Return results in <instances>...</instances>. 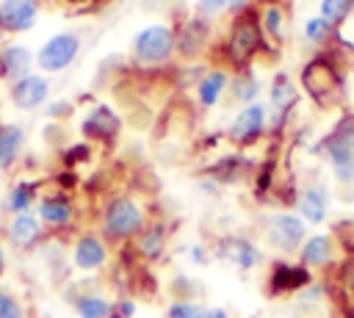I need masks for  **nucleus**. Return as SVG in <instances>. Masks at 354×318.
I'll return each instance as SVG.
<instances>
[{"mask_svg": "<svg viewBox=\"0 0 354 318\" xmlns=\"http://www.w3.org/2000/svg\"><path fill=\"white\" fill-rule=\"evenodd\" d=\"M141 224H144L141 207L130 196H116L105 207L102 227H105V235H111V238H130L141 230Z\"/></svg>", "mask_w": 354, "mask_h": 318, "instance_id": "f257e3e1", "label": "nucleus"}, {"mask_svg": "<svg viewBox=\"0 0 354 318\" xmlns=\"http://www.w3.org/2000/svg\"><path fill=\"white\" fill-rule=\"evenodd\" d=\"M174 47V33L166 25H149L136 36V58L144 64H158L169 58Z\"/></svg>", "mask_w": 354, "mask_h": 318, "instance_id": "f03ea898", "label": "nucleus"}, {"mask_svg": "<svg viewBox=\"0 0 354 318\" xmlns=\"http://www.w3.org/2000/svg\"><path fill=\"white\" fill-rule=\"evenodd\" d=\"M77 50H80V41L75 33H58L50 41H44V47L39 50V66L47 72H58L72 64Z\"/></svg>", "mask_w": 354, "mask_h": 318, "instance_id": "7ed1b4c3", "label": "nucleus"}, {"mask_svg": "<svg viewBox=\"0 0 354 318\" xmlns=\"http://www.w3.org/2000/svg\"><path fill=\"white\" fill-rule=\"evenodd\" d=\"M266 230H268L271 246H277L282 252H293L299 243H304V221L299 216L277 213V216H271Z\"/></svg>", "mask_w": 354, "mask_h": 318, "instance_id": "20e7f679", "label": "nucleus"}, {"mask_svg": "<svg viewBox=\"0 0 354 318\" xmlns=\"http://www.w3.org/2000/svg\"><path fill=\"white\" fill-rule=\"evenodd\" d=\"M304 86H307V91H310L321 105L332 102V100L337 97V91H340V83H337L332 66H326V64H313V66H307V69H304Z\"/></svg>", "mask_w": 354, "mask_h": 318, "instance_id": "39448f33", "label": "nucleus"}, {"mask_svg": "<svg viewBox=\"0 0 354 318\" xmlns=\"http://www.w3.org/2000/svg\"><path fill=\"white\" fill-rule=\"evenodd\" d=\"M266 127V108L263 105H246L230 124V138L235 144H249L252 138H257Z\"/></svg>", "mask_w": 354, "mask_h": 318, "instance_id": "423d86ee", "label": "nucleus"}, {"mask_svg": "<svg viewBox=\"0 0 354 318\" xmlns=\"http://www.w3.org/2000/svg\"><path fill=\"white\" fill-rule=\"evenodd\" d=\"M216 254H218L221 260L232 263L235 268H243V271L254 268V265H257V260H260V252L254 249V243H252V241H246V238H232V235L218 241Z\"/></svg>", "mask_w": 354, "mask_h": 318, "instance_id": "0eeeda50", "label": "nucleus"}, {"mask_svg": "<svg viewBox=\"0 0 354 318\" xmlns=\"http://www.w3.org/2000/svg\"><path fill=\"white\" fill-rule=\"evenodd\" d=\"M36 22V0H3L0 3V28L3 30H28Z\"/></svg>", "mask_w": 354, "mask_h": 318, "instance_id": "6e6552de", "label": "nucleus"}, {"mask_svg": "<svg viewBox=\"0 0 354 318\" xmlns=\"http://www.w3.org/2000/svg\"><path fill=\"white\" fill-rule=\"evenodd\" d=\"M47 94H50V86H47V80L39 77V75H25V77H19V80L14 83V88H11V100H14V105L22 108V111H30V108L41 105V102L47 100Z\"/></svg>", "mask_w": 354, "mask_h": 318, "instance_id": "1a4fd4ad", "label": "nucleus"}, {"mask_svg": "<svg viewBox=\"0 0 354 318\" xmlns=\"http://www.w3.org/2000/svg\"><path fill=\"white\" fill-rule=\"evenodd\" d=\"M310 282V271L304 265H290V263H277L271 277H268V288L271 293H290V290H301Z\"/></svg>", "mask_w": 354, "mask_h": 318, "instance_id": "9d476101", "label": "nucleus"}, {"mask_svg": "<svg viewBox=\"0 0 354 318\" xmlns=\"http://www.w3.org/2000/svg\"><path fill=\"white\" fill-rule=\"evenodd\" d=\"M105 257H108L105 243L97 235H83L75 243V252H72V260H75V265L80 271H97L105 263Z\"/></svg>", "mask_w": 354, "mask_h": 318, "instance_id": "9b49d317", "label": "nucleus"}, {"mask_svg": "<svg viewBox=\"0 0 354 318\" xmlns=\"http://www.w3.org/2000/svg\"><path fill=\"white\" fill-rule=\"evenodd\" d=\"M83 133L88 138H113L119 133V116L108 105H97L86 119H83Z\"/></svg>", "mask_w": 354, "mask_h": 318, "instance_id": "f8f14e48", "label": "nucleus"}, {"mask_svg": "<svg viewBox=\"0 0 354 318\" xmlns=\"http://www.w3.org/2000/svg\"><path fill=\"white\" fill-rule=\"evenodd\" d=\"M8 238L19 249L33 246L41 238V221H39V216H33V213H17L11 218V224H8Z\"/></svg>", "mask_w": 354, "mask_h": 318, "instance_id": "ddd939ff", "label": "nucleus"}, {"mask_svg": "<svg viewBox=\"0 0 354 318\" xmlns=\"http://www.w3.org/2000/svg\"><path fill=\"white\" fill-rule=\"evenodd\" d=\"M299 213H301V218L304 221H310V224H321L324 218H326V191L321 188V185H315V188H307L301 196H299Z\"/></svg>", "mask_w": 354, "mask_h": 318, "instance_id": "4468645a", "label": "nucleus"}, {"mask_svg": "<svg viewBox=\"0 0 354 318\" xmlns=\"http://www.w3.org/2000/svg\"><path fill=\"white\" fill-rule=\"evenodd\" d=\"M254 47H257V28H254V22H238L235 25V33L230 39L232 58L241 64V61H246L254 53Z\"/></svg>", "mask_w": 354, "mask_h": 318, "instance_id": "2eb2a0df", "label": "nucleus"}, {"mask_svg": "<svg viewBox=\"0 0 354 318\" xmlns=\"http://www.w3.org/2000/svg\"><path fill=\"white\" fill-rule=\"evenodd\" d=\"M39 221L50 227H64L72 221V205L64 196H44L39 202Z\"/></svg>", "mask_w": 354, "mask_h": 318, "instance_id": "dca6fc26", "label": "nucleus"}, {"mask_svg": "<svg viewBox=\"0 0 354 318\" xmlns=\"http://www.w3.org/2000/svg\"><path fill=\"white\" fill-rule=\"evenodd\" d=\"M332 257V241L329 235H313L301 243V265L304 268H318L326 265Z\"/></svg>", "mask_w": 354, "mask_h": 318, "instance_id": "f3484780", "label": "nucleus"}, {"mask_svg": "<svg viewBox=\"0 0 354 318\" xmlns=\"http://www.w3.org/2000/svg\"><path fill=\"white\" fill-rule=\"evenodd\" d=\"M25 144V133L17 124H0V169L11 166Z\"/></svg>", "mask_w": 354, "mask_h": 318, "instance_id": "a211bd4d", "label": "nucleus"}, {"mask_svg": "<svg viewBox=\"0 0 354 318\" xmlns=\"http://www.w3.org/2000/svg\"><path fill=\"white\" fill-rule=\"evenodd\" d=\"M28 66H30V53H28L25 47H19V44L8 47V50L0 55V72H3L6 77H11V80L25 77V75H28Z\"/></svg>", "mask_w": 354, "mask_h": 318, "instance_id": "6ab92c4d", "label": "nucleus"}, {"mask_svg": "<svg viewBox=\"0 0 354 318\" xmlns=\"http://www.w3.org/2000/svg\"><path fill=\"white\" fill-rule=\"evenodd\" d=\"M33 199H36V185L33 183H17L8 194V210L11 213H30L33 207Z\"/></svg>", "mask_w": 354, "mask_h": 318, "instance_id": "aec40b11", "label": "nucleus"}, {"mask_svg": "<svg viewBox=\"0 0 354 318\" xmlns=\"http://www.w3.org/2000/svg\"><path fill=\"white\" fill-rule=\"evenodd\" d=\"M111 301L102 299V296H80L75 310H77V318H108L111 315Z\"/></svg>", "mask_w": 354, "mask_h": 318, "instance_id": "412c9836", "label": "nucleus"}, {"mask_svg": "<svg viewBox=\"0 0 354 318\" xmlns=\"http://www.w3.org/2000/svg\"><path fill=\"white\" fill-rule=\"evenodd\" d=\"M293 102H296V88H293V83L285 75H279L271 83V105L279 108V111H288Z\"/></svg>", "mask_w": 354, "mask_h": 318, "instance_id": "4be33fe9", "label": "nucleus"}, {"mask_svg": "<svg viewBox=\"0 0 354 318\" xmlns=\"http://www.w3.org/2000/svg\"><path fill=\"white\" fill-rule=\"evenodd\" d=\"M227 86V75L224 72H210L202 83H199V102L202 105H213L221 94V88Z\"/></svg>", "mask_w": 354, "mask_h": 318, "instance_id": "5701e85b", "label": "nucleus"}, {"mask_svg": "<svg viewBox=\"0 0 354 318\" xmlns=\"http://www.w3.org/2000/svg\"><path fill=\"white\" fill-rule=\"evenodd\" d=\"M138 249L147 260H155L160 252H163V230L160 227H152L149 232H144V238L138 241Z\"/></svg>", "mask_w": 354, "mask_h": 318, "instance_id": "b1692460", "label": "nucleus"}, {"mask_svg": "<svg viewBox=\"0 0 354 318\" xmlns=\"http://www.w3.org/2000/svg\"><path fill=\"white\" fill-rule=\"evenodd\" d=\"M166 318H207V307H199L194 301H174L169 310H166Z\"/></svg>", "mask_w": 354, "mask_h": 318, "instance_id": "393cba45", "label": "nucleus"}, {"mask_svg": "<svg viewBox=\"0 0 354 318\" xmlns=\"http://www.w3.org/2000/svg\"><path fill=\"white\" fill-rule=\"evenodd\" d=\"M329 138H335L337 144H343V147H348V149L354 152V116L340 119V124L335 127V133H332Z\"/></svg>", "mask_w": 354, "mask_h": 318, "instance_id": "a878e982", "label": "nucleus"}, {"mask_svg": "<svg viewBox=\"0 0 354 318\" xmlns=\"http://www.w3.org/2000/svg\"><path fill=\"white\" fill-rule=\"evenodd\" d=\"M348 6H351L348 0H321V14H324V19L337 22L348 14Z\"/></svg>", "mask_w": 354, "mask_h": 318, "instance_id": "bb28decb", "label": "nucleus"}, {"mask_svg": "<svg viewBox=\"0 0 354 318\" xmlns=\"http://www.w3.org/2000/svg\"><path fill=\"white\" fill-rule=\"evenodd\" d=\"M0 318H25L22 304L3 288H0Z\"/></svg>", "mask_w": 354, "mask_h": 318, "instance_id": "cd10ccee", "label": "nucleus"}, {"mask_svg": "<svg viewBox=\"0 0 354 318\" xmlns=\"http://www.w3.org/2000/svg\"><path fill=\"white\" fill-rule=\"evenodd\" d=\"M304 33H307V39H313V41H324V39L332 33V22L324 19V17H315V19H310V22L304 25Z\"/></svg>", "mask_w": 354, "mask_h": 318, "instance_id": "c85d7f7f", "label": "nucleus"}, {"mask_svg": "<svg viewBox=\"0 0 354 318\" xmlns=\"http://www.w3.org/2000/svg\"><path fill=\"white\" fill-rule=\"evenodd\" d=\"M108 318H136V304L130 299H122L111 307V315Z\"/></svg>", "mask_w": 354, "mask_h": 318, "instance_id": "c756f323", "label": "nucleus"}, {"mask_svg": "<svg viewBox=\"0 0 354 318\" xmlns=\"http://www.w3.org/2000/svg\"><path fill=\"white\" fill-rule=\"evenodd\" d=\"M257 88H260V86H257V83H254L252 77H246V80L241 77V80L235 83V94H238L241 100H252V97L257 94Z\"/></svg>", "mask_w": 354, "mask_h": 318, "instance_id": "7c9ffc66", "label": "nucleus"}, {"mask_svg": "<svg viewBox=\"0 0 354 318\" xmlns=\"http://www.w3.org/2000/svg\"><path fill=\"white\" fill-rule=\"evenodd\" d=\"M279 19H282V17H279V8H274V6H271V8H266V25H268L274 33L279 30Z\"/></svg>", "mask_w": 354, "mask_h": 318, "instance_id": "2f4dec72", "label": "nucleus"}, {"mask_svg": "<svg viewBox=\"0 0 354 318\" xmlns=\"http://www.w3.org/2000/svg\"><path fill=\"white\" fill-rule=\"evenodd\" d=\"M191 257H194V263H202V265H205V263H207V249H205V246H194V249H191Z\"/></svg>", "mask_w": 354, "mask_h": 318, "instance_id": "473e14b6", "label": "nucleus"}, {"mask_svg": "<svg viewBox=\"0 0 354 318\" xmlns=\"http://www.w3.org/2000/svg\"><path fill=\"white\" fill-rule=\"evenodd\" d=\"M227 0H199V8L202 11H216V8H221Z\"/></svg>", "mask_w": 354, "mask_h": 318, "instance_id": "72a5a7b5", "label": "nucleus"}, {"mask_svg": "<svg viewBox=\"0 0 354 318\" xmlns=\"http://www.w3.org/2000/svg\"><path fill=\"white\" fill-rule=\"evenodd\" d=\"M207 318H230V312L224 307H207Z\"/></svg>", "mask_w": 354, "mask_h": 318, "instance_id": "f704fd0d", "label": "nucleus"}, {"mask_svg": "<svg viewBox=\"0 0 354 318\" xmlns=\"http://www.w3.org/2000/svg\"><path fill=\"white\" fill-rule=\"evenodd\" d=\"M227 3H230L232 8H241V3H243V0H227Z\"/></svg>", "mask_w": 354, "mask_h": 318, "instance_id": "c9c22d12", "label": "nucleus"}, {"mask_svg": "<svg viewBox=\"0 0 354 318\" xmlns=\"http://www.w3.org/2000/svg\"><path fill=\"white\" fill-rule=\"evenodd\" d=\"M0 271H3V246H0Z\"/></svg>", "mask_w": 354, "mask_h": 318, "instance_id": "e433bc0d", "label": "nucleus"}, {"mask_svg": "<svg viewBox=\"0 0 354 318\" xmlns=\"http://www.w3.org/2000/svg\"><path fill=\"white\" fill-rule=\"evenodd\" d=\"M351 318H354V315H351Z\"/></svg>", "mask_w": 354, "mask_h": 318, "instance_id": "4c0bfd02", "label": "nucleus"}]
</instances>
